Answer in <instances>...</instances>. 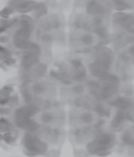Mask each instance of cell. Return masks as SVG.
<instances>
[{"label": "cell", "instance_id": "cell-1", "mask_svg": "<svg viewBox=\"0 0 134 157\" xmlns=\"http://www.w3.org/2000/svg\"><path fill=\"white\" fill-rule=\"evenodd\" d=\"M24 142L26 147L30 152H35L37 154V152L42 153L46 150V145L32 135L28 134L26 135Z\"/></svg>", "mask_w": 134, "mask_h": 157}, {"label": "cell", "instance_id": "cell-2", "mask_svg": "<svg viewBox=\"0 0 134 157\" xmlns=\"http://www.w3.org/2000/svg\"><path fill=\"white\" fill-rule=\"evenodd\" d=\"M39 52L30 50L22 57V65L26 68H30L36 63L38 60L37 53Z\"/></svg>", "mask_w": 134, "mask_h": 157}, {"label": "cell", "instance_id": "cell-3", "mask_svg": "<svg viewBox=\"0 0 134 157\" xmlns=\"http://www.w3.org/2000/svg\"><path fill=\"white\" fill-rule=\"evenodd\" d=\"M115 21L122 27H130L134 24V18L130 14H126L122 13L115 14Z\"/></svg>", "mask_w": 134, "mask_h": 157}, {"label": "cell", "instance_id": "cell-4", "mask_svg": "<svg viewBox=\"0 0 134 157\" xmlns=\"http://www.w3.org/2000/svg\"><path fill=\"white\" fill-rule=\"evenodd\" d=\"M87 13L90 15H100L105 13V8L96 1H91L87 5Z\"/></svg>", "mask_w": 134, "mask_h": 157}, {"label": "cell", "instance_id": "cell-5", "mask_svg": "<svg viewBox=\"0 0 134 157\" xmlns=\"http://www.w3.org/2000/svg\"><path fill=\"white\" fill-rule=\"evenodd\" d=\"M37 4V3L35 1H33V0H30V1H24L22 3L19 5L17 9L18 10V11L19 13L26 14L30 12L31 10H34Z\"/></svg>", "mask_w": 134, "mask_h": 157}, {"label": "cell", "instance_id": "cell-6", "mask_svg": "<svg viewBox=\"0 0 134 157\" xmlns=\"http://www.w3.org/2000/svg\"><path fill=\"white\" fill-rule=\"evenodd\" d=\"M34 10V15L36 17H39L41 16H44L47 13V8L46 5L43 3H40L36 5Z\"/></svg>", "mask_w": 134, "mask_h": 157}, {"label": "cell", "instance_id": "cell-7", "mask_svg": "<svg viewBox=\"0 0 134 157\" xmlns=\"http://www.w3.org/2000/svg\"><path fill=\"white\" fill-rule=\"evenodd\" d=\"M113 3L115 6V9L117 10H124L130 9V5H129L125 0H112Z\"/></svg>", "mask_w": 134, "mask_h": 157}, {"label": "cell", "instance_id": "cell-8", "mask_svg": "<svg viewBox=\"0 0 134 157\" xmlns=\"http://www.w3.org/2000/svg\"><path fill=\"white\" fill-rule=\"evenodd\" d=\"M2 138L5 142L8 144H13L16 141V139L10 133H7L4 136H2Z\"/></svg>", "mask_w": 134, "mask_h": 157}, {"label": "cell", "instance_id": "cell-9", "mask_svg": "<svg viewBox=\"0 0 134 157\" xmlns=\"http://www.w3.org/2000/svg\"><path fill=\"white\" fill-rule=\"evenodd\" d=\"M15 21H16V20H15V19H13L12 20H8V21L2 20V25H1V31H2V32H3V31L4 29H6L7 28H8V27H9V26H11V25H13L15 22Z\"/></svg>", "mask_w": 134, "mask_h": 157}, {"label": "cell", "instance_id": "cell-10", "mask_svg": "<svg viewBox=\"0 0 134 157\" xmlns=\"http://www.w3.org/2000/svg\"><path fill=\"white\" fill-rule=\"evenodd\" d=\"M13 13V10L11 7L4 8L1 12L2 17L3 18H8L10 14Z\"/></svg>", "mask_w": 134, "mask_h": 157}, {"label": "cell", "instance_id": "cell-11", "mask_svg": "<svg viewBox=\"0 0 134 157\" xmlns=\"http://www.w3.org/2000/svg\"><path fill=\"white\" fill-rule=\"evenodd\" d=\"M96 32H97V35H98L101 38H105L107 36V31H105V29L104 28H97V29L96 30Z\"/></svg>", "mask_w": 134, "mask_h": 157}, {"label": "cell", "instance_id": "cell-12", "mask_svg": "<svg viewBox=\"0 0 134 157\" xmlns=\"http://www.w3.org/2000/svg\"><path fill=\"white\" fill-rule=\"evenodd\" d=\"M82 40L85 44H90L92 42V37L91 35H86L83 36V37H82Z\"/></svg>", "mask_w": 134, "mask_h": 157}]
</instances>
